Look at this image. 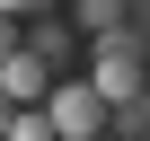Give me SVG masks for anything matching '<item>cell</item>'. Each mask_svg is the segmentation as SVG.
I'll list each match as a JSON object with an SVG mask.
<instances>
[{
	"label": "cell",
	"instance_id": "1",
	"mask_svg": "<svg viewBox=\"0 0 150 141\" xmlns=\"http://www.w3.org/2000/svg\"><path fill=\"white\" fill-rule=\"evenodd\" d=\"M44 123H53V141H88V132H106V97L88 80H53L44 88Z\"/></svg>",
	"mask_w": 150,
	"mask_h": 141
},
{
	"label": "cell",
	"instance_id": "2",
	"mask_svg": "<svg viewBox=\"0 0 150 141\" xmlns=\"http://www.w3.org/2000/svg\"><path fill=\"white\" fill-rule=\"evenodd\" d=\"M88 88H97L106 106H124V97H141V88H150V80H141V44H132V35H97Z\"/></svg>",
	"mask_w": 150,
	"mask_h": 141
},
{
	"label": "cell",
	"instance_id": "3",
	"mask_svg": "<svg viewBox=\"0 0 150 141\" xmlns=\"http://www.w3.org/2000/svg\"><path fill=\"white\" fill-rule=\"evenodd\" d=\"M44 88H53V62L18 35V53L0 62V97H9V106H44Z\"/></svg>",
	"mask_w": 150,
	"mask_h": 141
},
{
	"label": "cell",
	"instance_id": "4",
	"mask_svg": "<svg viewBox=\"0 0 150 141\" xmlns=\"http://www.w3.org/2000/svg\"><path fill=\"white\" fill-rule=\"evenodd\" d=\"M80 27L88 35H124V0H80Z\"/></svg>",
	"mask_w": 150,
	"mask_h": 141
},
{
	"label": "cell",
	"instance_id": "5",
	"mask_svg": "<svg viewBox=\"0 0 150 141\" xmlns=\"http://www.w3.org/2000/svg\"><path fill=\"white\" fill-rule=\"evenodd\" d=\"M0 141H53V123H44V106H18V115H9V132H0Z\"/></svg>",
	"mask_w": 150,
	"mask_h": 141
},
{
	"label": "cell",
	"instance_id": "6",
	"mask_svg": "<svg viewBox=\"0 0 150 141\" xmlns=\"http://www.w3.org/2000/svg\"><path fill=\"white\" fill-rule=\"evenodd\" d=\"M9 53H18V18H0V62H9Z\"/></svg>",
	"mask_w": 150,
	"mask_h": 141
},
{
	"label": "cell",
	"instance_id": "7",
	"mask_svg": "<svg viewBox=\"0 0 150 141\" xmlns=\"http://www.w3.org/2000/svg\"><path fill=\"white\" fill-rule=\"evenodd\" d=\"M27 9H44V0H0V18H27Z\"/></svg>",
	"mask_w": 150,
	"mask_h": 141
},
{
	"label": "cell",
	"instance_id": "8",
	"mask_svg": "<svg viewBox=\"0 0 150 141\" xmlns=\"http://www.w3.org/2000/svg\"><path fill=\"white\" fill-rule=\"evenodd\" d=\"M9 115H18V106H9V97H0V132H9Z\"/></svg>",
	"mask_w": 150,
	"mask_h": 141
},
{
	"label": "cell",
	"instance_id": "9",
	"mask_svg": "<svg viewBox=\"0 0 150 141\" xmlns=\"http://www.w3.org/2000/svg\"><path fill=\"white\" fill-rule=\"evenodd\" d=\"M88 141H115V132H88Z\"/></svg>",
	"mask_w": 150,
	"mask_h": 141
},
{
	"label": "cell",
	"instance_id": "10",
	"mask_svg": "<svg viewBox=\"0 0 150 141\" xmlns=\"http://www.w3.org/2000/svg\"><path fill=\"white\" fill-rule=\"evenodd\" d=\"M141 141H150V132H141Z\"/></svg>",
	"mask_w": 150,
	"mask_h": 141
}]
</instances>
